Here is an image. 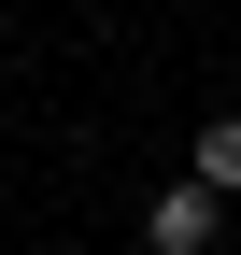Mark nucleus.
<instances>
[{"instance_id":"1","label":"nucleus","mask_w":241,"mask_h":255,"mask_svg":"<svg viewBox=\"0 0 241 255\" xmlns=\"http://www.w3.org/2000/svg\"><path fill=\"white\" fill-rule=\"evenodd\" d=\"M213 227H227V199H213V184H170V199L142 213V255H213Z\"/></svg>"},{"instance_id":"2","label":"nucleus","mask_w":241,"mask_h":255,"mask_svg":"<svg viewBox=\"0 0 241 255\" xmlns=\"http://www.w3.org/2000/svg\"><path fill=\"white\" fill-rule=\"evenodd\" d=\"M199 184H213V199H241V114L199 128Z\"/></svg>"}]
</instances>
